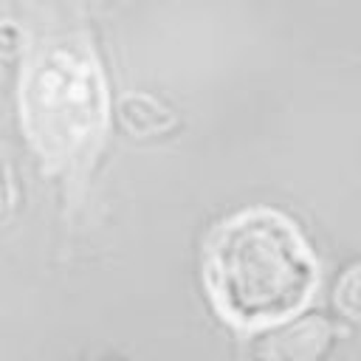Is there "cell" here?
Wrapping results in <instances>:
<instances>
[{"label": "cell", "mask_w": 361, "mask_h": 361, "mask_svg": "<svg viewBox=\"0 0 361 361\" xmlns=\"http://www.w3.org/2000/svg\"><path fill=\"white\" fill-rule=\"evenodd\" d=\"M206 276L228 322L265 327L305 307L316 288V262L282 212L248 209L214 231Z\"/></svg>", "instance_id": "6da1fadb"}, {"label": "cell", "mask_w": 361, "mask_h": 361, "mask_svg": "<svg viewBox=\"0 0 361 361\" xmlns=\"http://www.w3.org/2000/svg\"><path fill=\"white\" fill-rule=\"evenodd\" d=\"M20 118L51 172L93 149L107 121L104 79L93 54L73 39L34 48L20 79Z\"/></svg>", "instance_id": "7a4b0ae2"}, {"label": "cell", "mask_w": 361, "mask_h": 361, "mask_svg": "<svg viewBox=\"0 0 361 361\" xmlns=\"http://www.w3.org/2000/svg\"><path fill=\"white\" fill-rule=\"evenodd\" d=\"M118 113H121V121L127 124V130H133L138 135L158 133L172 124V113L164 104H158L152 96H144V93H127L118 104Z\"/></svg>", "instance_id": "3957f363"}, {"label": "cell", "mask_w": 361, "mask_h": 361, "mask_svg": "<svg viewBox=\"0 0 361 361\" xmlns=\"http://www.w3.org/2000/svg\"><path fill=\"white\" fill-rule=\"evenodd\" d=\"M327 341H330L327 324L322 319H310L305 324H296L285 336H279L276 350H282V355L290 361H316V355L327 350Z\"/></svg>", "instance_id": "277c9868"}, {"label": "cell", "mask_w": 361, "mask_h": 361, "mask_svg": "<svg viewBox=\"0 0 361 361\" xmlns=\"http://www.w3.org/2000/svg\"><path fill=\"white\" fill-rule=\"evenodd\" d=\"M336 302L341 313H347L350 319H361V265L347 268L336 288Z\"/></svg>", "instance_id": "5b68a950"}, {"label": "cell", "mask_w": 361, "mask_h": 361, "mask_svg": "<svg viewBox=\"0 0 361 361\" xmlns=\"http://www.w3.org/2000/svg\"><path fill=\"white\" fill-rule=\"evenodd\" d=\"M11 206H14V178H11L8 155L0 144V214H6Z\"/></svg>", "instance_id": "8992f818"}]
</instances>
